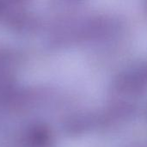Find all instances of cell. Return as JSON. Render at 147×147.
<instances>
[]
</instances>
